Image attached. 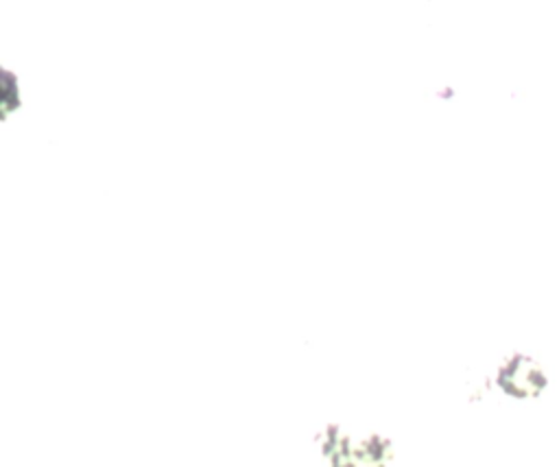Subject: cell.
<instances>
[{
    "label": "cell",
    "instance_id": "obj_1",
    "mask_svg": "<svg viewBox=\"0 0 559 467\" xmlns=\"http://www.w3.org/2000/svg\"><path fill=\"white\" fill-rule=\"evenodd\" d=\"M384 443L349 432H332V445L323 447L325 467H384Z\"/></svg>",
    "mask_w": 559,
    "mask_h": 467
}]
</instances>
